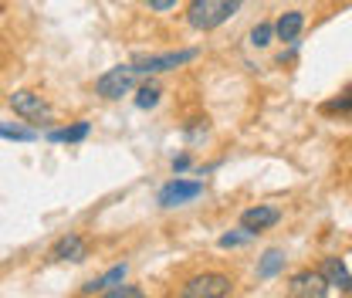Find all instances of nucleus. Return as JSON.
Masks as SVG:
<instances>
[{"instance_id": "f257e3e1", "label": "nucleus", "mask_w": 352, "mask_h": 298, "mask_svg": "<svg viewBox=\"0 0 352 298\" xmlns=\"http://www.w3.org/2000/svg\"><path fill=\"white\" fill-rule=\"evenodd\" d=\"M241 7H244V0H190L186 24L193 31H217L220 24H227Z\"/></svg>"}, {"instance_id": "f03ea898", "label": "nucleus", "mask_w": 352, "mask_h": 298, "mask_svg": "<svg viewBox=\"0 0 352 298\" xmlns=\"http://www.w3.org/2000/svg\"><path fill=\"white\" fill-rule=\"evenodd\" d=\"M230 292H234V278L223 271H204V275H193L179 285L183 298H227Z\"/></svg>"}, {"instance_id": "7ed1b4c3", "label": "nucleus", "mask_w": 352, "mask_h": 298, "mask_svg": "<svg viewBox=\"0 0 352 298\" xmlns=\"http://www.w3.org/2000/svg\"><path fill=\"white\" fill-rule=\"evenodd\" d=\"M135 82H139L135 65H116V68H109L105 75L95 78V95L105 98V102H119L122 95H129L135 88Z\"/></svg>"}, {"instance_id": "20e7f679", "label": "nucleus", "mask_w": 352, "mask_h": 298, "mask_svg": "<svg viewBox=\"0 0 352 298\" xmlns=\"http://www.w3.org/2000/svg\"><path fill=\"white\" fill-rule=\"evenodd\" d=\"M197 47H183V51H166V54H135L132 65L139 75H163V72H176L190 61H197Z\"/></svg>"}, {"instance_id": "39448f33", "label": "nucleus", "mask_w": 352, "mask_h": 298, "mask_svg": "<svg viewBox=\"0 0 352 298\" xmlns=\"http://www.w3.org/2000/svg\"><path fill=\"white\" fill-rule=\"evenodd\" d=\"M10 109H14V116H21L24 123H34V126H44V123H51V105L44 102V95L38 92H31V88H21V92H14L10 95Z\"/></svg>"}, {"instance_id": "423d86ee", "label": "nucleus", "mask_w": 352, "mask_h": 298, "mask_svg": "<svg viewBox=\"0 0 352 298\" xmlns=\"http://www.w3.org/2000/svg\"><path fill=\"white\" fill-rule=\"evenodd\" d=\"M200 193H204V183H200V180H183V176L176 173L170 183H163V187H160L156 204H160L163 211H173V207H183V204L197 200Z\"/></svg>"}, {"instance_id": "0eeeda50", "label": "nucleus", "mask_w": 352, "mask_h": 298, "mask_svg": "<svg viewBox=\"0 0 352 298\" xmlns=\"http://www.w3.org/2000/svg\"><path fill=\"white\" fill-rule=\"evenodd\" d=\"M285 292L292 298H325L329 295V281H325L322 271H298V275H292Z\"/></svg>"}, {"instance_id": "6e6552de", "label": "nucleus", "mask_w": 352, "mask_h": 298, "mask_svg": "<svg viewBox=\"0 0 352 298\" xmlns=\"http://www.w3.org/2000/svg\"><path fill=\"white\" fill-rule=\"evenodd\" d=\"M278 220H281V211H278V207H271V204H258V207H248V211L241 213V227H248L251 234H264V231H271Z\"/></svg>"}, {"instance_id": "1a4fd4ad", "label": "nucleus", "mask_w": 352, "mask_h": 298, "mask_svg": "<svg viewBox=\"0 0 352 298\" xmlns=\"http://www.w3.org/2000/svg\"><path fill=\"white\" fill-rule=\"evenodd\" d=\"M51 257H54V261H85L88 257V241L82 237V234H65V237L54 241Z\"/></svg>"}, {"instance_id": "9d476101", "label": "nucleus", "mask_w": 352, "mask_h": 298, "mask_svg": "<svg viewBox=\"0 0 352 298\" xmlns=\"http://www.w3.org/2000/svg\"><path fill=\"white\" fill-rule=\"evenodd\" d=\"M322 275H325L329 288H339V292L352 295V275L342 257H325V261H322Z\"/></svg>"}, {"instance_id": "9b49d317", "label": "nucleus", "mask_w": 352, "mask_h": 298, "mask_svg": "<svg viewBox=\"0 0 352 298\" xmlns=\"http://www.w3.org/2000/svg\"><path fill=\"white\" fill-rule=\"evenodd\" d=\"M302 28H305V14H302V10H285V14L274 21V38L292 44V41H298Z\"/></svg>"}, {"instance_id": "f8f14e48", "label": "nucleus", "mask_w": 352, "mask_h": 298, "mask_svg": "<svg viewBox=\"0 0 352 298\" xmlns=\"http://www.w3.org/2000/svg\"><path fill=\"white\" fill-rule=\"evenodd\" d=\"M126 275H129V264H116L102 278H91L88 285H82V295H105L109 288H116L119 281H126Z\"/></svg>"}, {"instance_id": "ddd939ff", "label": "nucleus", "mask_w": 352, "mask_h": 298, "mask_svg": "<svg viewBox=\"0 0 352 298\" xmlns=\"http://www.w3.org/2000/svg\"><path fill=\"white\" fill-rule=\"evenodd\" d=\"M281 271H285V251H278V248L264 251V257L258 261V278L271 281V278H278Z\"/></svg>"}, {"instance_id": "4468645a", "label": "nucleus", "mask_w": 352, "mask_h": 298, "mask_svg": "<svg viewBox=\"0 0 352 298\" xmlns=\"http://www.w3.org/2000/svg\"><path fill=\"white\" fill-rule=\"evenodd\" d=\"M88 132H91V123L78 119L75 126L51 129V132H47V139H51V142H82V139H88Z\"/></svg>"}, {"instance_id": "2eb2a0df", "label": "nucleus", "mask_w": 352, "mask_h": 298, "mask_svg": "<svg viewBox=\"0 0 352 298\" xmlns=\"http://www.w3.org/2000/svg\"><path fill=\"white\" fill-rule=\"evenodd\" d=\"M160 98H163V88L156 85V82H146V85H139V92H135V109H156Z\"/></svg>"}, {"instance_id": "dca6fc26", "label": "nucleus", "mask_w": 352, "mask_h": 298, "mask_svg": "<svg viewBox=\"0 0 352 298\" xmlns=\"http://www.w3.org/2000/svg\"><path fill=\"white\" fill-rule=\"evenodd\" d=\"M0 139H10V142H34V139H38V129L0 123Z\"/></svg>"}, {"instance_id": "f3484780", "label": "nucleus", "mask_w": 352, "mask_h": 298, "mask_svg": "<svg viewBox=\"0 0 352 298\" xmlns=\"http://www.w3.org/2000/svg\"><path fill=\"white\" fill-rule=\"evenodd\" d=\"M248 41H251V47H267V44L274 41V24H271V21L254 24V28H251V34H248Z\"/></svg>"}, {"instance_id": "a211bd4d", "label": "nucleus", "mask_w": 352, "mask_h": 298, "mask_svg": "<svg viewBox=\"0 0 352 298\" xmlns=\"http://www.w3.org/2000/svg\"><path fill=\"white\" fill-rule=\"evenodd\" d=\"M254 237H258V234H251L248 227H241V231L223 234V237H220V248H223V251H230V248H244V244H251Z\"/></svg>"}, {"instance_id": "6ab92c4d", "label": "nucleus", "mask_w": 352, "mask_h": 298, "mask_svg": "<svg viewBox=\"0 0 352 298\" xmlns=\"http://www.w3.org/2000/svg\"><path fill=\"white\" fill-rule=\"evenodd\" d=\"M207 132H210V119H190L183 126V139L186 142H200V139H207Z\"/></svg>"}, {"instance_id": "aec40b11", "label": "nucleus", "mask_w": 352, "mask_h": 298, "mask_svg": "<svg viewBox=\"0 0 352 298\" xmlns=\"http://www.w3.org/2000/svg\"><path fill=\"white\" fill-rule=\"evenodd\" d=\"M322 112H325V116H336V112H352V88H349V92H342L339 98L325 102V105H322Z\"/></svg>"}, {"instance_id": "412c9836", "label": "nucleus", "mask_w": 352, "mask_h": 298, "mask_svg": "<svg viewBox=\"0 0 352 298\" xmlns=\"http://www.w3.org/2000/svg\"><path fill=\"white\" fill-rule=\"evenodd\" d=\"M105 295L109 298H142V288H135V285H122V281H119V285H116V288H109Z\"/></svg>"}, {"instance_id": "4be33fe9", "label": "nucleus", "mask_w": 352, "mask_h": 298, "mask_svg": "<svg viewBox=\"0 0 352 298\" xmlns=\"http://www.w3.org/2000/svg\"><path fill=\"white\" fill-rule=\"evenodd\" d=\"M142 3H146L149 10H156V14H166V10H173L179 0H142Z\"/></svg>"}, {"instance_id": "5701e85b", "label": "nucleus", "mask_w": 352, "mask_h": 298, "mask_svg": "<svg viewBox=\"0 0 352 298\" xmlns=\"http://www.w3.org/2000/svg\"><path fill=\"white\" fill-rule=\"evenodd\" d=\"M190 170V156H176L173 160V173H186Z\"/></svg>"}]
</instances>
